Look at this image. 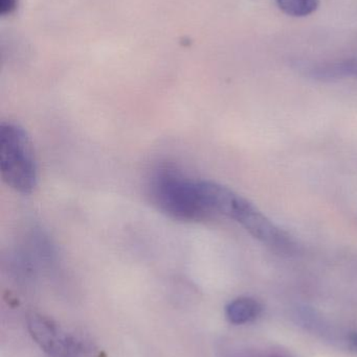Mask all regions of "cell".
Segmentation results:
<instances>
[{"instance_id":"8","label":"cell","mask_w":357,"mask_h":357,"mask_svg":"<svg viewBox=\"0 0 357 357\" xmlns=\"http://www.w3.org/2000/svg\"><path fill=\"white\" fill-rule=\"evenodd\" d=\"M17 6L18 0H0V15L6 16L13 14L16 10Z\"/></svg>"},{"instance_id":"1","label":"cell","mask_w":357,"mask_h":357,"mask_svg":"<svg viewBox=\"0 0 357 357\" xmlns=\"http://www.w3.org/2000/svg\"><path fill=\"white\" fill-rule=\"evenodd\" d=\"M148 189L153 205L173 220L193 222L213 218L205 205L199 181L187 178L175 167L156 169Z\"/></svg>"},{"instance_id":"3","label":"cell","mask_w":357,"mask_h":357,"mask_svg":"<svg viewBox=\"0 0 357 357\" xmlns=\"http://www.w3.org/2000/svg\"><path fill=\"white\" fill-rule=\"evenodd\" d=\"M218 215L226 216L238 222L252 236L268 247L280 251L293 250L291 237L270 222L257 207L228 187L222 186L216 201Z\"/></svg>"},{"instance_id":"7","label":"cell","mask_w":357,"mask_h":357,"mask_svg":"<svg viewBox=\"0 0 357 357\" xmlns=\"http://www.w3.org/2000/svg\"><path fill=\"white\" fill-rule=\"evenodd\" d=\"M279 8L291 17H306L314 14L320 6V0H276Z\"/></svg>"},{"instance_id":"5","label":"cell","mask_w":357,"mask_h":357,"mask_svg":"<svg viewBox=\"0 0 357 357\" xmlns=\"http://www.w3.org/2000/svg\"><path fill=\"white\" fill-rule=\"evenodd\" d=\"M262 306L252 298L241 297L233 300L226 307L228 322L234 325H245L253 322L261 314Z\"/></svg>"},{"instance_id":"4","label":"cell","mask_w":357,"mask_h":357,"mask_svg":"<svg viewBox=\"0 0 357 357\" xmlns=\"http://www.w3.org/2000/svg\"><path fill=\"white\" fill-rule=\"evenodd\" d=\"M27 326L33 341L48 357H99L100 354L92 340L46 314L36 312L27 314Z\"/></svg>"},{"instance_id":"9","label":"cell","mask_w":357,"mask_h":357,"mask_svg":"<svg viewBox=\"0 0 357 357\" xmlns=\"http://www.w3.org/2000/svg\"><path fill=\"white\" fill-rule=\"evenodd\" d=\"M348 343H349L350 348L357 354V333H351L348 339Z\"/></svg>"},{"instance_id":"2","label":"cell","mask_w":357,"mask_h":357,"mask_svg":"<svg viewBox=\"0 0 357 357\" xmlns=\"http://www.w3.org/2000/svg\"><path fill=\"white\" fill-rule=\"evenodd\" d=\"M0 173L3 182L21 195L37 186L38 167L27 131L10 121L0 126Z\"/></svg>"},{"instance_id":"6","label":"cell","mask_w":357,"mask_h":357,"mask_svg":"<svg viewBox=\"0 0 357 357\" xmlns=\"http://www.w3.org/2000/svg\"><path fill=\"white\" fill-rule=\"evenodd\" d=\"M312 73L314 77L320 79H344V77L357 79V58L318 65L312 69Z\"/></svg>"}]
</instances>
